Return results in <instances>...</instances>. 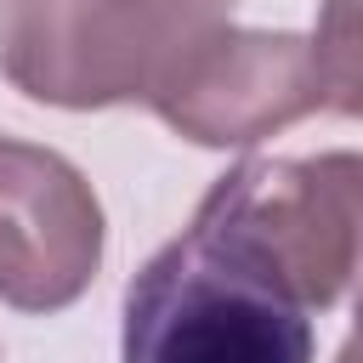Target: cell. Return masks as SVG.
Masks as SVG:
<instances>
[{
	"label": "cell",
	"mask_w": 363,
	"mask_h": 363,
	"mask_svg": "<svg viewBox=\"0 0 363 363\" xmlns=\"http://www.w3.org/2000/svg\"><path fill=\"white\" fill-rule=\"evenodd\" d=\"M238 0H0V74L51 108L153 102Z\"/></svg>",
	"instance_id": "6da1fadb"
},
{
	"label": "cell",
	"mask_w": 363,
	"mask_h": 363,
	"mask_svg": "<svg viewBox=\"0 0 363 363\" xmlns=\"http://www.w3.org/2000/svg\"><path fill=\"white\" fill-rule=\"evenodd\" d=\"M119 363H312V312L199 233L170 238L125 289Z\"/></svg>",
	"instance_id": "7a4b0ae2"
},
{
	"label": "cell",
	"mask_w": 363,
	"mask_h": 363,
	"mask_svg": "<svg viewBox=\"0 0 363 363\" xmlns=\"http://www.w3.org/2000/svg\"><path fill=\"white\" fill-rule=\"evenodd\" d=\"M204 244L267 278L301 312H323L352 295L357 233L340 182L318 159H244L199 204L193 227Z\"/></svg>",
	"instance_id": "3957f363"
},
{
	"label": "cell",
	"mask_w": 363,
	"mask_h": 363,
	"mask_svg": "<svg viewBox=\"0 0 363 363\" xmlns=\"http://www.w3.org/2000/svg\"><path fill=\"white\" fill-rule=\"evenodd\" d=\"M147 108L199 147H250L323 108L312 40L221 23L170 68Z\"/></svg>",
	"instance_id": "277c9868"
},
{
	"label": "cell",
	"mask_w": 363,
	"mask_h": 363,
	"mask_svg": "<svg viewBox=\"0 0 363 363\" xmlns=\"http://www.w3.org/2000/svg\"><path fill=\"white\" fill-rule=\"evenodd\" d=\"M102 267V204L51 147L0 136V301L17 312L74 306Z\"/></svg>",
	"instance_id": "5b68a950"
},
{
	"label": "cell",
	"mask_w": 363,
	"mask_h": 363,
	"mask_svg": "<svg viewBox=\"0 0 363 363\" xmlns=\"http://www.w3.org/2000/svg\"><path fill=\"white\" fill-rule=\"evenodd\" d=\"M323 102L363 119V0H323L312 40Z\"/></svg>",
	"instance_id": "8992f818"
},
{
	"label": "cell",
	"mask_w": 363,
	"mask_h": 363,
	"mask_svg": "<svg viewBox=\"0 0 363 363\" xmlns=\"http://www.w3.org/2000/svg\"><path fill=\"white\" fill-rule=\"evenodd\" d=\"M329 176L340 182L346 193V210H352V233H357V272H352V312L363 323V153H323Z\"/></svg>",
	"instance_id": "52a82bcc"
},
{
	"label": "cell",
	"mask_w": 363,
	"mask_h": 363,
	"mask_svg": "<svg viewBox=\"0 0 363 363\" xmlns=\"http://www.w3.org/2000/svg\"><path fill=\"white\" fill-rule=\"evenodd\" d=\"M340 363H363V323L352 329V340L340 346Z\"/></svg>",
	"instance_id": "ba28073f"
}]
</instances>
